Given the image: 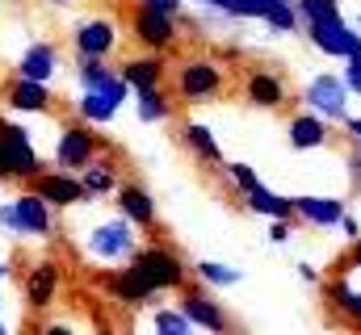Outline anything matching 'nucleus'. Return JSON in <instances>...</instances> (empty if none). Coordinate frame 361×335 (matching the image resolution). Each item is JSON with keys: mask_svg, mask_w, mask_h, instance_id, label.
<instances>
[{"mask_svg": "<svg viewBox=\"0 0 361 335\" xmlns=\"http://www.w3.org/2000/svg\"><path fill=\"white\" fill-rule=\"evenodd\" d=\"M139 227L126 218V214H118V218H101L97 227H92L89 235H85V248L97 264H126L135 248H139V235H135Z\"/></svg>", "mask_w": 361, "mask_h": 335, "instance_id": "20e7f679", "label": "nucleus"}, {"mask_svg": "<svg viewBox=\"0 0 361 335\" xmlns=\"http://www.w3.org/2000/svg\"><path fill=\"white\" fill-rule=\"evenodd\" d=\"M130 38L143 46V51H173L180 38L177 30V17H169V13H160V8H152L147 0H139L135 8H130Z\"/></svg>", "mask_w": 361, "mask_h": 335, "instance_id": "423d86ee", "label": "nucleus"}, {"mask_svg": "<svg viewBox=\"0 0 361 335\" xmlns=\"http://www.w3.org/2000/svg\"><path fill=\"white\" fill-rule=\"evenodd\" d=\"M126 101H130V84L126 80L109 84V88H85L80 101H76V113H80L85 122H92V126H109Z\"/></svg>", "mask_w": 361, "mask_h": 335, "instance_id": "ddd939ff", "label": "nucleus"}, {"mask_svg": "<svg viewBox=\"0 0 361 335\" xmlns=\"http://www.w3.org/2000/svg\"><path fill=\"white\" fill-rule=\"evenodd\" d=\"M51 4H76V0H51Z\"/></svg>", "mask_w": 361, "mask_h": 335, "instance_id": "a18cd8bd", "label": "nucleus"}, {"mask_svg": "<svg viewBox=\"0 0 361 335\" xmlns=\"http://www.w3.org/2000/svg\"><path fill=\"white\" fill-rule=\"evenodd\" d=\"M341 76H345V84H349V92L361 96V72H357V68H349V63H345V68H341Z\"/></svg>", "mask_w": 361, "mask_h": 335, "instance_id": "e433bc0d", "label": "nucleus"}, {"mask_svg": "<svg viewBox=\"0 0 361 335\" xmlns=\"http://www.w3.org/2000/svg\"><path fill=\"white\" fill-rule=\"evenodd\" d=\"M345 134H349V139H353V143L361 147V118H353V113L345 118Z\"/></svg>", "mask_w": 361, "mask_h": 335, "instance_id": "a19ab883", "label": "nucleus"}, {"mask_svg": "<svg viewBox=\"0 0 361 335\" xmlns=\"http://www.w3.org/2000/svg\"><path fill=\"white\" fill-rule=\"evenodd\" d=\"M152 8H160V13H169V17H180V0H147Z\"/></svg>", "mask_w": 361, "mask_h": 335, "instance_id": "ea45409f", "label": "nucleus"}, {"mask_svg": "<svg viewBox=\"0 0 361 335\" xmlns=\"http://www.w3.org/2000/svg\"><path fill=\"white\" fill-rule=\"evenodd\" d=\"M273 34H298L302 30V17H298V4L294 0H273V8L261 17Z\"/></svg>", "mask_w": 361, "mask_h": 335, "instance_id": "c756f323", "label": "nucleus"}, {"mask_svg": "<svg viewBox=\"0 0 361 335\" xmlns=\"http://www.w3.org/2000/svg\"><path fill=\"white\" fill-rule=\"evenodd\" d=\"M302 30H307V42H311L319 55L341 59V63H345V59L361 46L357 25H349V21H345V13H341V17H324V21H307Z\"/></svg>", "mask_w": 361, "mask_h": 335, "instance_id": "6e6552de", "label": "nucleus"}, {"mask_svg": "<svg viewBox=\"0 0 361 335\" xmlns=\"http://www.w3.org/2000/svg\"><path fill=\"white\" fill-rule=\"evenodd\" d=\"M152 327L160 335H189L193 331V323H189V315H185L180 306L177 310H173V306H160V310L152 315Z\"/></svg>", "mask_w": 361, "mask_h": 335, "instance_id": "7c9ffc66", "label": "nucleus"}, {"mask_svg": "<svg viewBox=\"0 0 361 335\" xmlns=\"http://www.w3.org/2000/svg\"><path fill=\"white\" fill-rule=\"evenodd\" d=\"M173 84H177V96L185 105H202V101H219L227 92V72L219 59L189 55V59H180Z\"/></svg>", "mask_w": 361, "mask_h": 335, "instance_id": "f03ea898", "label": "nucleus"}, {"mask_svg": "<svg viewBox=\"0 0 361 335\" xmlns=\"http://www.w3.org/2000/svg\"><path fill=\"white\" fill-rule=\"evenodd\" d=\"M0 310H4V298H0Z\"/></svg>", "mask_w": 361, "mask_h": 335, "instance_id": "09e8293b", "label": "nucleus"}, {"mask_svg": "<svg viewBox=\"0 0 361 335\" xmlns=\"http://www.w3.org/2000/svg\"><path fill=\"white\" fill-rule=\"evenodd\" d=\"M206 13H219V17H231V21H240V13H235V0H197Z\"/></svg>", "mask_w": 361, "mask_h": 335, "instance_id": "72a5a7b5", "label": "nucleus"}, {"mask_svg": "<svg viewBox=\"0 0 361 335\" xmlns=\"http://www.w3.org/2000/svg\"><path fill=\"white\" fill-rule=\"evenodd\" d=\"M105 289H109L122 306H152V302L160 298L156 289H147V285L135 277V268H130V264H126V268H118V272H109V277H105Z\"/></svg>", "mask_w": 361, "mask_h": 335, "instance_id": "5701e85b", "label": "nucleus"}, {"mask_svg": "<svg viewBox=\"0 0 361 335\" xmlns=\"http://www.w3.org/2000/svg\"><path fill=\"white\" fill-rule=\"evenodd\" d=\"M114 201H118V214H126L139 231H152L156 227V197L143 184H118Z\"/></svg>", "mask_w": 361, "mask_h": 335, "instance_id": "412c9836", "label": "nucleus"}, {"mask_svg": "<svg viewBox=\"0 0 361 335\" xmlns=\"http://www.w3.org/2000/svg\"><path fill=\"white\" fill-rule=\"evenodd\" d=\"M244 206L261 218H294V197L273 193L269 184H257L252 193H244Z\"/></svg>", "mask_w": 361, "mask_h": 335, "instance_id": "a878e982", "label": "nucleus"}, {"mask_svg": "<svg viewBox=\"0 0 361 335\" xmlns=\"http://www.w3.org/2000/svg\"><path fill=\"white\" fill-rule=\"evenodd\" d=\"M177 306L189 315L193 331H210V335L231 331V315L223 310V302H214V298L206 293V285H185V289H180V302H177Z\"/></svg>", "mask_w": 361, "mask_h": 335, "instance_id": "9d476101", "label": "nucleus"}, {"mask_svg": "<svg viewBox=\"0 0 361 335\" xmlns=\"http://www.w3.org/2000/svg\"><path fill=\"white\" fill-rule=\"evenodd\" d=\"M349 101H353V92H349V84H345L341 72H319V76H311V80L302 84V105L315 109V113L328 118V122H341V126H345Z\"/></svg>", "mask_w": 361, "mask_h": 335, "instance_id": "39448f33", "label": "nucleus"}, {"mask_svg": "<svg viewBox=\"0 0 361 335\" xmlns=\"http://www.w3.org/2000/svg\"><path fill=\"white\" fill-rule=\"evenodd\" d=\"M324 302L341 315L345 327H357L361 331V289H353V277H349V272L324 281Z\"/></svg>", "mask_w": 361, "mask_h": 335, "instance_id": "a211bd4d", "label": "nucleus"}, {"mask_svg": "<svg viewBox=\"0 0 361 335\" xmlns=\"http://www.w3.org/2000/svg\"><path fill=\"white\" fill-rule=\"evenodd\" d=\"M118 25L109 17H89L72 30V46H76V59H109L118 51Z\"/></svg>", "mask_w": 361, "mask_h": 335, "instance_id": "f8f14e48", "label": "nucleus"}, {"mask_svg": "<svg viewBox=\"0 0 361 335\" xmlns=\"http://www.w3.org/2000/svg\"><path fill=\"white\" fill-rule=\"evenodd\" d=\"M0 231H8V235H17V210H13V201H8V206L0 201Z\"/></svg>", "mask_w": 361, "mask_h": 335, "instance_id": "c9c22d12", "label": "nucleus"}, {"mask_svg": "<svg viewBox=\"0 0 361 335\" xmlns=\"http://www.w3.org/2000/svg\"><path fill=\"white\" fill-rule=\"evenodd\" d=\"M180 139H185V147L193 151V160H202L206 168H223V151H219V139L210 134V126L185 122V126H180Z\"/></svg>", "mask_w": 361, "mask_h": 335, "instance_id": "393cba45", "label": "nucleus"}, {"mask_svg": "<svg viewBox=\"0 0 361 335\" xmlns=\"http://www.w3.org/2000/svg\"><path fill=\"white\" fill-rule=\"evenodd\" d=\"M130 101H135L139 122H147V126H160V122L173 118V96L164 92V84H156V88H135Z\"/></svg>", "mask_w": 361, "mask_h": 335, "instance_id": "b1692460", "label": "nucleus"}, {"mask_svg": "<svg viewBox=\"0 0 361 335\" xmlns=\"http://www.w3.org/2000/svg\"><path fill=\"white\" fill-rule=\"evenodd\" d=\"M42 172V156L34 151L25 126L0 118V180H13V184H30L34 176Z\"/></svg>", "mask_w": 361, "mask_h": 335, "instance_id": "7ed1b4c3", "label": "nucleus"}, {"mask_svg": "<svg viewBox=\"0 0 361 335\" xmlns=\"http://www.w3.org/2000/svg\"><path fill=\"white\" fill-rule=\"evenodd\" d=\"M21 293H25V306H30V310H47V306L55 302V293H59V264H55V260H38V264L30 268Z\"/></svg>", "mask_w": 361, "mask_h": 335, "instance_id": "6ab92c4d", "label": "nucleus"}, {"mask_svg": "<svg viewBox=\"0 0 361 335\" xmlns=\"http://www.w3.org/2000/svg\"><path fill=\"white\" fill-rule=\"evenodd\" d=\"M349 268H357L361 272V235L353 239V248H349Z\"/></svg>", "mask_w": 361, "mask_h": 335, "instance_id": "79ce46f5", "label": "nucleus"}, {"mask_svg": "<svg viewBox=\"0 0 361 335\" xmlns=\"http://www.w3.org/2000/svg\"><path fill=\"white\" fill-rule=\"evenodd\" d=\"M118 72H122V80L130 84V92H135V88H156V84H164L169 63H164V55H160V51H143V55L122 59V63H118Z\"/></svg>", "mask_w": 361, "mask_h": 335, "instance_id": "aec40b11", "label": "nucleus"}, {"mask_svg": "<svg viewBox=\"0 0 361 335\" xmlns=\"http://www.w3.org/2000/svg\"><path fill=\"white\" fill-rule=\"evenodd\" d=\"M345 63H349V68H357V72H361V46L353 51V55H349V59H345Z\"/></svg>", "mask_w": 361, "mask_h": 335, "instance_id": "37998d69", "label": "nucleus"}, {"mask_svg": "<svg viewBox=\"0 0 361 335\" xmlns=\"http://www.w3.org/2000/svg\"><path fill=\"white\" fill-rule=\"evenodd\" d=\"M298 218H269V244H290Z\"/></svg>", "mask_w": 361, "mask_h": 335, "instance_id": "473e14b6", "label": "nucleus"}, {"mask_svg": "<svg viewBox=\"0 0 361 335\" xmlns=\"http://www.w3.org/2000/svg\"><path fill=\"white\" fill-rule=\"evenodd\" d=\"M341 231H345V239H349V244H353V239H357V235H361L357 218H353V214H345V218H341Z\"/></svg>", "mask_w": 361, "mask_h": 335, "instance_id": "58836bf2", "label": "nucleus"}, {"mask_svg": "<svg viewBox=\"0 0 361 335\" xmlns=\"http://www.w3.org/2000/svg\"><path fill=\"white\" fill-rule=\"evenodd\" d=\"M223 168H227L231 189H240V197H244V193H252L257 184H265V180L257 176V168H252V164H240V160H235V164H223Z\"/></svg>", "mask_w": 361, "mask_h": 335, "instance_id": "2f4dec72", "label": "nucleus"}, {"mask_svg": "<svg viewBox=\"0 0 361 335\" xmlns=\"http://www.w3.org/2000/svg\"><path fill=\"white\" fill-rule=\"evenodd\" d=\"M286 139H290V147H294V151H319V147H328V143H332V122H328V118H319L315 109H302V113H294V118H290Z\"/></svg>", "mask_w": 361, "mask_h": 335, "instance_id": "dca6fc26", "label": "nucleus"}, {"mask_svg": "<svg viewBox=\"0 0 361 335\" xmlns=\"http://www.w3.org/2000/svg\"><path fill=\"white\" fill-rule=\"evenodd\" d=\"M4 331H8V327H4V323H0V335H4Z\"/></svg>", "mask_w": 361, "mask_h": 335, "instance_id": "de8ad7c7", "label": "nucleus"}, {"mask_svg": "<svg viewBox=\"0 0 361 335\" xmlns=\"http://www.w3.org/2000/svg\"><path fill=\"white\" fill-rule=\"evenodd\" d=\"M130 268H135V277L147 285V289H156V293H169V289H185L189 285V272H193V264H185L173 248H164V244H147V248H135V255L126 260Z\"/></svg>", "mask_w": 361, "mask_h": 335, "instance_id": "f257e3e1", "label": "nucleus"}, {"mask_svg": "<svg viewBox=\"0 0 361 335\" xmlns=\"http://www.w3.org/2000/svg\"><path fill=\"white\" fill-rule=\"evenodd\" d=\"M122 80V72H118V63H109V59H76V84H80V92L85 88H109V84Z\"/></svg>", "mask_w": 361, "mask_h": 335, "instance_id": "bb28decb", "label": "nucleus"}, {"mask_svg": "<svg viewBox=\"0 0 361 335\" xmlns=\"http://www.w3.org/2000/svg\"><path fill=\"white\" fill-rule=\"evenodd\" d=\"M101 134H92V122H63V130H59V143H55V168H72V172H80L85 164H92L97 156H101Z\"/></svg>", "mask_w": 361, "mask_h": 335, "instance_id": "1a4fd4ad", "label": "nucleus"}, {"mask_svg": "<svg viewBox=\"0 0 361 335\" xmlns=\"http://www.w3.org/2000/svg\"><path fill=\"white\" fill-rule=\"evenodd\" d=\"M30 189L38 193V197H47L55 210H72V206H89V189H85V180H80V172H72V168H42L34 180H30Z\"/></svg>", "mask_w": 361, "mask_h": 335, "instance_id": "0eeeda50", "label": "nucleus"}, {"mask_svg": "<svg viewBox=\"0 0 361 335\" xmlns=\"http://www.w3.org/2000/svg\"><path fill=\"white\" fill-rule=\"evenodd\" d=\"M353 25H357V34H361V17H357V21H353Z\"/></svg>", "mask_w": 361, "mask_h": 335, "instance_id": "49530a36", "label": "nucleus"}, {"mask_svg": "<svg viewBox=\"0 0 361 335\" xmlns=\"http://www.w3.org/2000/svg\"><path fill=\"white\" fill-rule=\"evenodd\" d=\"M244 101L257 105V109H273L277 113V109L290 105V84H286V76H277V72L257 68V72L244 76Z\"/></svg>", "mask_w": 361, "mask_h": 335, "instance_id": "2eb2a0df", "label": "nucleus"}, {"mask_svg": "<svg viewBox=\"0 0 361 335\" xmlns=\"http://www.w3.org/2000/svg\"><path fill=\"white\" fill-rule=\"evenodd\" d=\"M298 277H302L307 285H319V281H324V277H319V268H315V264H307V260L298 264Z\"/></svg>", "mask_w": 361, "mask_h": 335, "instance_id": "4c0bfd02", "label": "nucleus"}, {"mask_svg": "<svg viewBox=\"0 0 361 335\" xmlns=\"http://www.w3.org/2000/svg\"><path fill=\"white\" fill-rule=\"evenodd\" d=\"M13 210H17V239H47L55 231V206L47 197H38L30 184L13 197Z\"/></svg>", "mask_w": 361, "mask_h": 335, "instance_id": "9b49d317", "label": "nucleus"}, {"mask_svg": "<svg viewBox=\"0 0 361 335\" xmlns=\"http://www.w3.org/2000/svg\"><path fill=\"white\" fill-rule=\"evenodd\" d=\"M80 180H85V189H89V197H105V193H118V168L109 164V160H92V164L80 168Z\"/></svg>", "mask_w": 361, "mask_h": 335, "instance_id": "c85d7f7f", "label": "nucleus"}, {"mask_svg": "<svg viewBox=\"0 0 361 335\" xmlns=\"http://www.w3.org/2000/svg\"><path fill=\"white\" fill-rule=\"evenodd\" d=\"M4 277H8V264H4V260H0V281H4Z\"/></svg>", "mask_w": 361, "mask_h": 335, "instance_id": "c03bdc74", "label": "nucleus"}, {"mask_svg": "<svg viewBox=\"0 0 361 335\" xmlns=\"http://www.w3.org/2000/svg\"><path fill=\"white\" fill-rule=\"evenodd\" d=\"M349 184H353V193H361V147L357 143L349 147Z\"/></svg>", "mask_w": 361, "mask_h": 335, "instance_id": "f704fd0d", "label": "nucleus"}, {"mask_svg": "<svg viewBox=\"0 0 361 335\" xmlns=\"http://www.w3.org/2000/svg\"><path fill=\"white\" fill-rule=\"evenodd\" d=\"M193 277H197L206 289H231V285L244 281V272L231 268V264H223V260H197V264H193Z\"/></svg>", "mask_w": 361, "mask_h": 335, "instance_id": "cd10ccee", "label": "nucleus"}, {"mask_svg": "<svg viewBox=\"0 0 361 335\" xmlns=\"http://www.w3.org/2000/svg\"><path fill=\"white\" fill-rule=\"evenodd\" d=\"M4 105L17 109V113H55V96L42 80H25V76H13L4 88Z\"/></svg>", "mask_w": 361, "mask_h": 335, "instance_id": "f3484780", "label": "nucleus"}, {"mask_svg": "<svg viewBox=\"0 0 361 335\" xmlns=\"http://www.w3.org/2000/svg\"><path fill=\"white\" fill-rule=\"evenodd\" d=\"M345 214H349L345 197H328V193H307V197H294V218H298V222H307V227L336 231Z\"/></svg>", "mask_w": 361, "mask_h": 335, "instance_id": "4468645a", "label": "nucleus"}, {"mask_svg": "<svg viewBox=\"0 0 361 335\" xmlns=\"http://www.w3.org/2000/svg\"><path fill=\"white\" fill-rule=\"evenodd\" d=\"M59 72V51H55V42H30L25 46V55L17 59V76H25V80H42L51 84V76Z\"/></svg>", "mask_w": 361, "mask_h": 335, "instance_id": "4be33fe9", "label": "nucleus"}]
</instances>
